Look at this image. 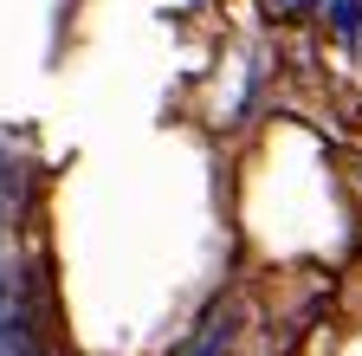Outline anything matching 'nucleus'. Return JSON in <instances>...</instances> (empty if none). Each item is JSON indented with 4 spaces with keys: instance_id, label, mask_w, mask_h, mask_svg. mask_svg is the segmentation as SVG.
Listing matches in <instances>:
<instances>
[{
    "instance_id": "obj_1",
    "label": "nucleus",
    "mask_w": 362,
    "mask_h": 356,
    "mask_svg": "<svg viewBox=\"0 0 362 356\" xmlns=\"http://www.w3.org/2000/svg\"><path fill=\"white\" fill-rule=\"evenodd\" d=\"M0 356H45L39 324H33L26 304H0Z\"/></svg>"
}]
</instances>
